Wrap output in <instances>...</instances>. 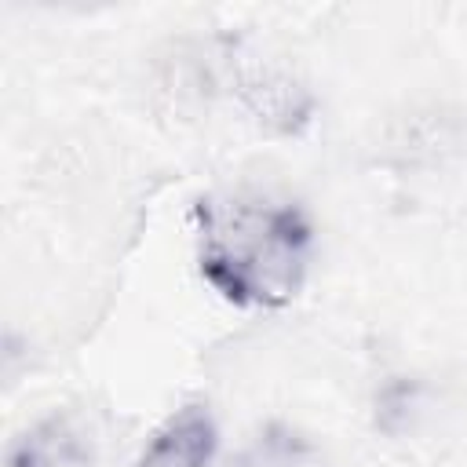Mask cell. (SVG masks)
I'll return each instance as SVG.
<instances>
[{"instance_id": "obj_1", "label": "cell", "mask_w": 467, "mask_h": 467, "mask_svg": "<svg viewBox=\"0 0 467 467\" xmlns=\"http://www.w3.org/2000/svg\"><path fill=\"white\" fill-rule=\"evenodd\" d=\"M197 270L234 306L274 310L299 296L314 259L306 208L266 186L208 193L193 208Z\"/></svg>"}, {"instance_id": "obj_2", "label": "cell", "mask_w": 467, "mask_h": 467, "mask_svg": "<svg viewBox=\"0 0 467 467\" xmlns=\"http://www.w3.org/2000/svg\"><path fill=\"white\" fill-rule=\"evenodd\" d=\"M4 467H106V456L84 412L55 409L11 438Z\"/></svg>"}, {"instance_id": "obj_3", "label": "cell", "mask_w": 467, "mask_h": 467, "mask_svg": "<svg viewBox=\"0 0 467 467\" xmlns=\"http://www.w3.org/2000/svg\"><path fill=\"white\" fill-rule=\"evenodd\" d=\"M219 449V427L204 405L175 409L142 445L135 467H208Z\"/></svg>"}, {"instance_id": "obj_4", "label": "cell", "mask_w": 467, "mask_h": 467, "mask_svg": "<svg viewBox=\"0 0 467 467\" xmlns=\"http://www.w3.org/2000/svg\"><path fill=\"white\" fill-rule=\"evenodd\" d=\"M230 467H317V449L303 431L288 423H266L230 460Z\"/></svg>"}]
</instances>
